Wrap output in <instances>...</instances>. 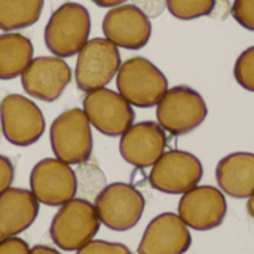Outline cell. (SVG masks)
<instances>
[{
    "mask_svg": "<svg viewBox=\"0 0 254 254\" xmlns=\"http://www.w3.org/2000/svg\"><path fill=\"white\" fill-rule=\"evenodd\" d=\"M71 80L68 64L60 57H37L21 74L24 91L42 101H55Z\"/></svg>",
    "mask_w": 254,
    "mask_h": 254,
    "instance_id": "cell-13",
    "label": "cell"
},
{
    "mask_svg": "<svg viewBox=\"0 0 254 254\" xmlns=\"http://www.w3.org/2000/svg\"><path fill=\"white\" fill-rule=\"evenodd\" d=\"M165 3L170 13L183 21L211 15L216 7V0H165Z\"/></svg>",
    "mask_w": 254,
    "mask_h": 254,
    "instance_id": "cell-21",
    "label": "cell"
},
{
    "mask_svg": "<svg viewBox=\"0 0 254 254\" xmlns=\"http://www.w3.org/2000/svg\"><path fill=\"white\" fill-rule=\"evenodd\" d=\"M228 204L222 190L213 186H196L182 195L179 216L195 231H211L225 220Z\"/></svg>",
    "mask_w": 254,
    "mask_h": 254,
    "instance_id": "cell-14",
    "label": "cell"
},
{
    "mask_svg": "<svg viewBox=\"0 0 254 254\" xmlns=\"http://www.w3.org/2000/svg\"><path fill=\"white\" fill-rule=\"evenodd\" d=\"M91 31V16L83 4L67 1L57 7L46 27L45 45L60 58H68L83 48Z\"/></svg>",
    "mask_w": 254,
    "mask_h": 254,
    "instance_id": "cell-2",
    "label": "cell"
},
{
    "mask_svg": "<svg viewBox=\"0 0 254 254\" xmlns=\"http://www.w3.org/2000/svg\"><path fill=\"white\" fill-rule=\"evenodd\" d=\"M100 219L94 204L73 198L60 207L54 216L49 235L52 243L64 252H77L95 238L100 231Z\"/></svg>",
    "mask_w": 254,
    "mask_h": 254,
    "instance_id": "cell-3",
    "label": "cell"
},
{
    "mask_svg": "<svg viewBox=\"0 0 254 254\" xmlns=\"http://www.w3.org/2000/svg\"><path fill=\"white\" fill-rule=\"evenodd\" d=\"M0 254H30L28 244L16 237L0 241Z\"/></svg>",
    "mask_w": 254,
    "mask_h": 254,
    "instance_id": "cell-25",
    "label": "cell"
},
{
    "mask_svg": "<svg viewBox=\"0 0 254 254\" xmlns=\"http://www.w3.org/2000/svg\"><path fill=\"white\" fill-rule=\"evenodd\" d=\"M30 254H61L60 252L48 247V246H34L33 249H30Z\"/></svg>",
    "mask_w": 254,
    "mask_h": 254,
    "instance_id": "cell-29",
    "label": "cell"
},
{
    "mask_svg": "<svg viewBox=\"0 0 254 254\" xmlns=\"http://www.w3.org/2000/svg\"><path fill=\"white\" fill-rule=\"evenodd\" d=\"M192 244L188 225L174 213L156 216L146 228L138 254H185Z\"/></svg>",
    "mask_w": 254,
    "mask_h": 254,
    "instance_id": "cell-16",
    "label": "cell"
},
{
    "mask_svg": "<svg viewBox=\"0 0 254 254\" xmlns=\"http://www.w3.org/2000/svg\"><path fill=\"white\" fill-rule=\"evenodd\" d=\"M100 222L112 231L125 232L140 222L146 201L140 190L128 183H112L101 189L94 204Z\"/></svg>",
    "mask_w": 254,
    "mask_h": 254,
    "instance_id": "cell-7",
    "label": "cell"
},
{
    "mask_svg": "<svg viewBox=\"0 0 254 254\" xmlns=\"http://www.w3.org/2000/svg\"><path fill=\"white\" fill-rule=\"evenodd\" d=\"M0 127L10 144L27 147L40 140L46 125L34 101L19 94H9L0 101Z\"/></svg>",
    "mask_w": 254,
    "mask_h": 254,
    "instance_id": "cell-8",
    "label": "cell"
},
{
    "mask_svg": "<svg viewBox=\"0 0 254 254\" xmlns=\"http://www.w3.org/2000/svg\"><path fill=\"white\" fill-rule=\"evenodd\" d=\"M100 7H116L119 4H124L128 0H92Z\"/></svg>",
    "mask_w": 254,
    "mask_h": 254,
    "instance_id": "cell-28",
    "label": "cell"
},
{
    "mask_svg": "<svg viewBox=\"0 0 254 254\" xmlns=\"http://www.w3.org/2000/svg\"><path fill=\"white\" fill-rule=\"evenodd\" d=\"M134 4L140 7L149 18H155L167 7L165 0H134Z\"/></svg>",
    "mask_w": 254,
    "mask_h": 254,
    "instance_id": "cell-27",
    "label": "cell"
},
{
    "mask_svg": "<svg viewBox=\"0 0 254 254\" xmlns=\"http://www.w3.org/2000/svg\"><path fill=\"white\" fill-rule=\"evenodd\" d=\"M15 177V168L9 158L0 155V193L10 188Z\"/></svg>",
    "mask_w": 254,
    "mask_h": 254,
    "instance_id": "cell-26",
    "label": "cell"
},
{
    "mask_svg": "<svg viewBox=\"0 0 254 254\" xmlns=\"http://www.w3.org/2000/svg\"><path fill=\"white\" fill-rule=\"evenodd\" d=\"M121 54L115 43L106 37L88 40L77 54L74 79L83 92L107 86L121 67Z\"/></svg>",
    "mask_w": 254,
    "mask_h": 254,
    "instance_id": "cell-6",
    "label": "cell"
},
{
    "mask_svg": "<svg viewBox=\"0 0 254 254\" xmlns=\"http://www.w3.org/2000/svg\"><path fill=\"white\" fill-rule=\"evenodd\" d=\"M234 76L241 88L254 92V46L247 48L237 58Z\"/></svg>",
    "mask_w": 254,
    "mask_h": 254,
    "instance_id": "cell-22",
    "label": "cell"
},
{
    "mask_svg": "<svg viewBox=\"0 0 254 254\" xmlns=\"http://www.w3.org/2000/svg\"><path fill=\"white\" fill-rule=\"evenodd\" d=\"M247 211H249V214L252 216L254 219V192L249 196V202H247Z\"/></svg>",
    "mask_w": 254,
    "mask_h": 254,
    "instance_id": "cell-30",
    "label": "cell"
},
{
    "mask_svg": "<svg viewBox=\"0 0 254 254\" xmlns=\"http://www.w3.org/2000/svg\"><path fill=\"white\" fill-rule=\"evenodd\" d=\"M167 135L162 127L152 121L132 124L119 141V152L125 162L135 168L152 167L165 152Z\"/></svg>",
    "mask_w": 254,
    "mask_h": 254,
    "instance_id": "cell-15",
    "label": "cell"
},
{
    "mask_svg": "<svg viewBox=\"0 0 254 254\" xmlns=\"http://www.w3.org/2000/svg\"><path fill=\"white\" fill-rule=\"evenodd\" d=\"M232 16L241 27L254 31V0H234Z\"/></svg>",
    "mask_w": 254,
    "mask_h": 254,
    "instance_id": "cell-24",
    "label": "cell"
},
{
    "mask_svg": "<svg viewBox=\"0 0 254 254\" xmlns=\"http://www.w3.org/2000/svg\"><path fill=\"white\" fill-rule=\"evenodd\" d=\"M45 0H0V30L31 27L42 15Z\"/></svg>",
    "mask_w": 254,
    "mask_h": 254,
    "instance_id": "cell-20",
    "label": "cell"
},
{
    "mask_svg": "<svg viewBox=\"0 0 254 254\" xmlns=\"http://www.w3.org/2000/svg\"><path fill=\"white\" fill-rule=\"evenodd\" d=\"M103 33L118 48L137 51L149 43L152 36L150 18L135 4L112 7L103 19Z\"/></svg>",
    "mask_w": 254,
    "mask_h": 254,
    "instance_id": "cell-12",
    "label": "cell"
},
{
    "mask_svg": "<svg viewBox=\"0 0 254 254\" xmlns=\"http://www.w3.org/2000/svg\"><path fill=\"white\" fill-rule=\"evenodd\" d=\"M51 146L55 158L68 164H83L92 153L91 124L83 109H68L58 115L51 125Z\"/></svg>",
    "mask_w": 254,
    "mask_h": 254,
    "instance_id": "cell-5",
    "label": "cell"
},
{
    "mask_svg": "<svg viewBox=\"0 0 254 254\" xmlns=\"http://www.w3.org/2000/svg\"><path fill=\"white\" fill-rule=\"evenodd\" d=\"M39 201L31 190L9 188L0 193V241L27 231L39 214Z\"/></svg>",
    "mask_w": 254,
    "mask_h": 254,
    "instance_id": "cell-17",
    "label": "cell"
},
{
    "mask_svg": "<svg viewBox=\"0 0 254 254\" xmlns=\"http://www.w3.org/2000/svg\"><path fill=\"white\" fill-rule=\"evenodd\" d=\"M33 60V43L21 33L0 34V79L9 80L22 74Z\"/></svg>",
    "mask_w": 254,
    "mask_h": 254,
    "instance_id": "cell-19",
    "label": "cell"
},
{
    "mask_svg": "<svg viewBox=\"0 0 254 254\" xmlns=\"http://www.w3.org/2000/svg\"><path fill=\"white\" fill-rule=\"evenodd\" d=\"M119 94L140 109L156 106L168 91L165 74L147 58L132 57L121 64L116 73Z\"/></svg>",
    "mask_w": 254,
    "mask_h": 254,
    "instance_id": "cell-1",
    "label": "cell"
},
{
    "mask_svg": "<svg viewBox=\"0 0 254 254\" xmlns=\"http://www.w3.org/2000/svg\"><path fill=\"white\" fill-rule=\"evenodd\" d=\"M76 254H132L131 250L119 243H107L103 240H92L83 247H80Z\"/></svg>",
    "mask_w": 254,
    "mask_h": 254,
    "instance_id": "cell-23",
    "label": "cell"
},
{
    "mask_svg": "<svg viewBox=\"0 0 254 254\" xmlns=\"http://www.w3.org/2000/svg\"><path fill=\"white\" fill-rule=\"evenodd\" d=\"M220 190L232 198H249L254 192V153L235 152L222 158L216 168Z\"/></svg>",
    "mask_w": 254,
    "mask_h": 254,
    "instance_id": "cell-18",
    "label": "cell"
},
{
    "mask_svg": "<svg viewBox=\"0 0 254 254\" xmlns=\"http://www.w3.org/2000/svg\"><path fill=\"white\" fill-rule=\"evenodd\" d=\"M30 188L40 204L60 207L76 196L77 177L68 164L58 158H46L33 167Z\"/></svg>",
    "mask_w": 254,
    "mask_h": 254,
    "instance_id": "cell-11",
    "label": "cell"
},
{
    "mask_svg": "<svg viewBox=\"0 0 254 254\" xmlns=\"http://www.w3.org/2000/svg\"><path fill=\"white\" fill-rule=\"evenodd\" d=\"M202 179L201 161L185 150H168L152 165L149 183L155 190L183 195L198 186Z\"/></svg>",
    "mask_w": 254,
    "mask_h": 254,
    "instance_id": "cell-9",
    "label": "cell"
},
{
    "mask_svg": "<svg viewBox=\"0 0 254 254\" xmlns=\"http://www.w3.org/2000/svg\"><path fill=\"white\" fill-rule=\"evenodd\" d=\"M83 112L91 127L107 137L122 135L135 119L132 106L119 92L107 88L88 92Z\"/></svg>",
    "mask_w": 254,
    "mask_h": 254,
    "instance_id": "cell-10",
    "label": "cell"
},
{
    "mask_svg": "<svg viewBox=\"0 0 254 254\" xmlns=\"http://www.w3.org/2000/svg\"><path fill=\"white\" fill-rule=\"evenodd\" d=\"M208 107L199 92L186 85L170 88L156 104V119L171 135L195 131L207 118Z\"/></svg>",
    "mask_w": 254,
    "mask_h": 254,
    "instance_id": "cell-4",
    "label": "cell"
}]
</instances>
